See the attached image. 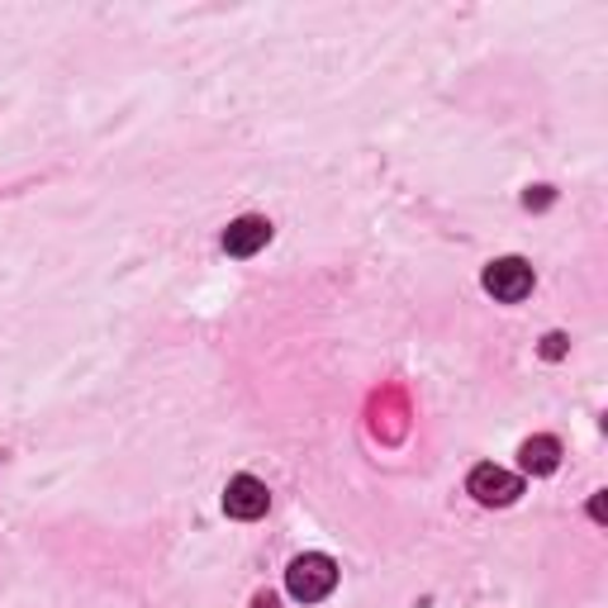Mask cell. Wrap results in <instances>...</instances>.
I'll list each match as a JSON object with an SVG mask.
<instances>
[{
	"instance_id": "obj_4",
	"label": "cell",
	"mask_w": 608,
	"mask_h": 608,
	"mask_svg": "<svg viewBox=\"0 0 608 608\" xmlns=\"http://www.w3.org/2000/svg\"><path fill=\"white\" fill-rule=\"evenodd\" d=\"M271 509V495H266V485L257 481V475H233L228 489H224V513L228 519H238V523H252V519H262V513Z\"/></svg>"
},
{
	"instance_id": "obj_9",
	"label": "cell",
	"mask_w": 608,
	"mask_h": 608,
	"mask_svg": "<svg viewBox=\"0 0 608 608\" xmlns=\"http://www.w3.org/2000/svg\"><path fill=\"white\" fill-rule=\"evenodd\" d=\"M590 519H594V523H604V499H599V495L590 499Z\"/></svg>"
},
{
	"instance_id": "obj_10",
	"label": "cell",
	"mask_w": 608,
	"mask_h": 608,
	"mask_svg": "<svg viewBox=\"0 0 608 608\" xmlns=\"http://www.w3.org/2000/svg\"><path fill=\"white\" fill-rule=\"evenodd\" d=\"M257 608H276V599H271V594H262V599H257Z\"/></svg>"
},
{
	"instance_id": "obj_3",
	"label": "cell",
	"mask_w": 608,
	"mask_h": 608,
	"mask_svg": "<svg viewBox=\"0 0 608 608\" xmlns=\"http://www.w3.org/2000/svg\"><path fill=\"white\" fill-rule=\"evenodd\" d=\"M466 489H471L481 504H489V509H504V504H513L523 495V475H513V471H499V466H475L471 471V481H466Z\"/></svg>"
},
{
	"instance_id": "obj_8",
	"label": "cell",
	"mask_w": 608,
	"mask_h": 608,
	"mask_svg": "<svg viewBox=\"0 0 608 608\" xmlns=\"http://www.w3.org/2000/svg\"><path fill=\"white\" fill-rule=\"evenodd\" d=\"M523 204H528V210H547V204H551V186H533L523 196Z\"/></svg>"
},
{
	"instance_id": "obj_6",
	"label": "cell",
	"mask_w": 608,
	"mask_h": 608,
	"mask_svg": "<svg viewBox=\"0 0 608 608\" xmlns=\"http://www.w3.org/2000/svg\"><path fill=\"white\" fill-rule=\"evenodd\" d=\"M519 461H523L528 475H551L556 466H561V443L547 437V433H537V437H528V443L519 447Z\"/></svg>"
},
{
	"instance_id": "obj_11",
	"label": "cell",
	"mask_w": 608,
	"mask_h": 608,
	"mask_svg": "<svg viewBox=\"0 0 608 608\" xmlns=\"http://www.w3.org/2000/svg\"><path fill=\"white\" fill-rule=\"evenodd\" d=\"M0 457H5V451H0Z\"/></svg>"
},
{
	"instance_id": "obj_2",
	"label": "cell",
	"mask_w": 608,
	"mask_h": 608,
	"mask_svg": "<svg viewBox=\"0 0 608 608\" xmlns=\"http://www.w3.org/2000/svg\"><path fill=\"white\" fill-rule=\"evenodd\" d=\"M481 286L495 295L499 305H519V300H528V295H533V266H528L523 257H499V262L485 266Z\"/></svg>"
},
{
	"instance_id": "obj_1",
	"label": "cell",
	"mask_w": 608,
	"mask_h": 608,
	"mask_svg": "<svg viewBox=\"0 0 608 608\" xmlns=\"http://www.w3.org/2000/svg\"><path fill=\"white\" fill-rule=\"evenodd\" d=\"M333 585H338V566H333V556H323V551L295 556L290 571H286V590H290V599H300V604L328 599Z\"/></svg>"
},
{
	"instance_id": "obj_7",
	"label": "cell",
	"mask_w": 608,
	"mask_h": 608,
	"mask_svg": "<svg viewBox=\"0 0 608 608\" xmlns=\"http://www.w3.org/2000/svg\"><path fill=\"white\" fill-rule=\"evenodd\" d=\"M542 357H547V361L566 357V333H547V338H542Z\"/></svg>"
},
{
	"instance_id": "obj_5",
	"label": "cell",
	"mask_w": 608,
	"mask_h": 608,
	"mask_svg": "<svg viewBox=\"0 0 608 608\" xmlns=\"http://www.w3.org/2000/svg\"><path fill=\"white\" fill-rule=\"evenodd\" d=\"M266 243H271V219H262V214H243L224 228V252L228 257H257Z\"/></svg>"
}]
</instances>
